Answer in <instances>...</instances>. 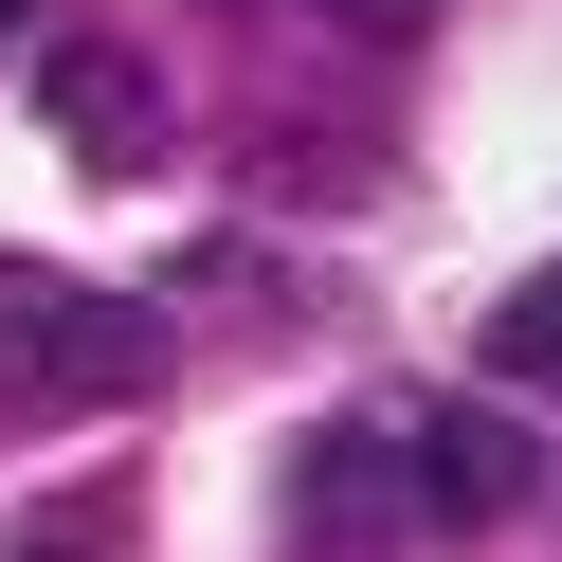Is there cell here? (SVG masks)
I'll return each instance as SVG.
<instances>
[{
  "instance_id": "cell-1",
  "label": "cell",
  "mask_w": 562,
  "mask_h": 562,
  "mask_svg": "<svg viewBox=\"0 0 562 562\" xmlns=\"http://www.w3.org/2000/svg\"><path fill=\"white\" fill-rule=\"evenodd\" d=\"M164 381V308L127 291H19L0 308V400H146Z\"/></svg>"
},
{
  "instance_id": "cell-2",
  "label": "cell",
  "mask_w": 562,
  "mask_h": 562,
  "mask_svg": "<svg viewBox=\"0 0 562 562\" xmlns=\"http://www.w3.org/2000/svg\"><path fill=\"white\" fill-rule=\"evenodd\" d=\"M400 472H417V526H490V508L544 490V453H526V417L436 400V417H400Z\"/></svg>"
},
{
  "instance_id": "cell-3",
  "label": "cell",
  "mask_w": 562,
  "mask_h": 562,
  "mask_svg": "<svg viewBox=\"0 0 562 562\" xmlns=\"http://www.w3.org/2000/svg\"><path fill=\"white\" fill-rule=\"evenodd\" d=\"M291 508H308V544H400V526H417L400 417H327V436H308V472H291Z\"/></svg>"
},
{
  "instance_id": "cell-4",
  "label": "cell",
  "mask_w": 562,
  "mask_h": 562,
  "mask_svg": "<svg viewBox=\"0 0 562 562\" xmlns=\"http://www.w3.org/2000/svg\"><path fill=\"white\" fill-rule=\"evenodd\" d=\"M37 91H55V146L110 164V182L164 146V91H146V55H127V37H55V55H37Z\"/></svg>"
},
{
  "instance_id": "cell-5",
  "label": "cell",
  "mask_w": 562,
  "mask_h": 562,
  "mask_svg": "<svg viewBox=\"0 0 562 562\" xmlns=\"http://www.w3.org/2000/svg\"><path fill=\"white\" fill-rule=\"evenodd\" d=\"M490 381H508V400H562V272H526V291L490 308Z\"/></svg>"
},
{
  "instance_id": "cell-6",
  "label": "cell",
  "mask_w": 562,
  "mask_h": 562,
  "mask_svg": "<svg viewBox=\"0 0 562 562\" xmlns=\"http://www.w3.org/2000/svg\"><path fill=\"white\" fill-rule=\"evenodd\" d=\"M327 19H345V37H381V55H400V37H436V0H327Z\"/></svg>"
},
{
  "instance_id": "cell-7",
  "label": "cell",
  "mask_w": 562,
  "mask_h": 562,
  "mask_svg": "<svg viewBox=\"0 0 562 562\" xmlns=\"http://www.w3.org/2000/svg\"><path fill=\"white\" fill-rule=\"evenodd\" d=\"M37 526H55L37 562H110V508H37Z\"/></svg>"
},
{
  "instance_id": "cell-8",
  "label": "cell",
  "mask_w": 562,
  "mask_h": 562,
  "mask_svg": "<svg viewBox=\"0 0 562 562\" xmlns=\"http://www.w3.org/2000/svg\"><path fill=\"white\" fill-rule=\"evenodd\" d=\"M0 37H19V0H0Z\"/></svg>"
}]
</instances>
